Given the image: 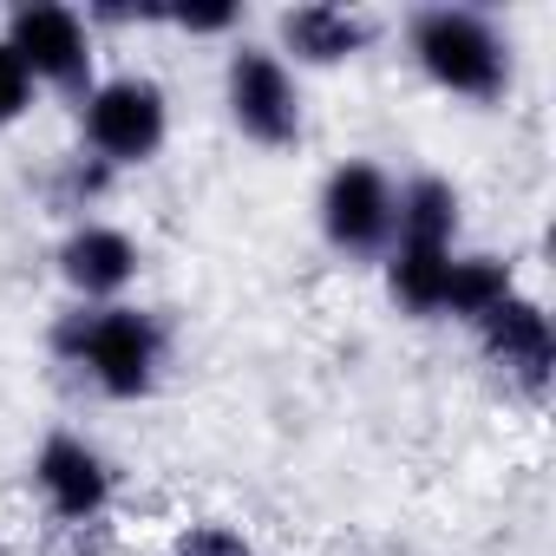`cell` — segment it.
I'll return each mask as SVG.
<instances>
[{"instance_id": "obj_9", "label": "cell", "mask_w": 556, "mask_h": 556, "mask_svg": "<svg viewBox=\"0 0 556 556\" xmlns=\"http://www.w3.org/2000/svg\"><path fill=\"white\" fill-rule=\"evenodd\" d=\"M478 348H484V361L510 380V387H523L530 400H543L549 393V374H556V328H549V315H543V302L536 295H504L478 328Z\"/></svg>"}, {"instance_id": "obj_4", "label": "cell", "mask_w": 556, "mask_h": 556, "mask_svg": "<svg viewBox=\"0 0 556 556\" xmlns=\"http://www.w3.org/2000/svg\"><path fill=\"white\" fill-rule=\"evenodd\" d=\"M223 105L229 125L255 151H295L308 105H302V73L275 53V47H229L223 60Z\"/></svg>"}, {"instance_id": "obj_5", "label": "cell", "mask_w": 556, "mask_h": 556, "mask_svg": "<svg viewBox=\"0 0 556 556\" xmlns=\"http://www.w3.org/2000/svg\"><path fill=\"white\" fill-rule=\"evenodd\" d=\"M0 40L21 53V66L34 73L40 92L86 99L99 86V34L86 27L79 8H60V0H21V8H8Z\"/></svg>"}, {"instance_id": "obj_15", "label": "cell", "mask_w": 556, "mask_h": 556, "mask_svg": "<svg viewBox=\"0 0 556 556\" xmlns=\"http://www.w3.org/2000/svg\"><path fill=\"white\" fill-rule=\"evenodd\" d=\"M164 27L190 34V40H223V34L242 27V8L236 0H216V8H164Z\"/></svg>"}, {"instance_id": "obj_7", "label": "cell", "mask_w": 556, "mask_h": 556, "mask_svg": "<svg viewBox=\"0 0 556 556\" xmlns=\"http://www.w3.org/2000/svg\"><path fill=\"white\" fill-rule=\"evenodd\" d=\"M53 268H60V282H66V295L79 308H105V302H125L131 282L144 275V242L131 229H118V223L86 216V223H73L60 236Z\"/></svg>"}, {"instance_id": "obj_12", "label": "cell", "mask_w": 556, "mask_h": 556, "mask_svg": "<svg viewBox=\"0 0 556 556\" xmlns=\"http://www.w3.org/2000/svg\"><path fill=\"white\" fill-rule=\"evenodd\" d=\"M504 295H517V275L504 255H484V249H452V268H445V295H439V315L445 321H465L478 328Z\"/></svg>"}, {"instance_id": "obj_13", "label": "cell", "mask_w": 556, "mask_h": 556, "mask_svg": "<svg viewBox=\"0 0 556 556\" xmlns=\"http://www.w3.org/2000/svg\"><path fill=\"white\" fill-rule=\"evenodd\" d=\"M445 268H452V249H413V242H393V249L380 255L387 295H393V308L413 315V321H439Z\"/></svg>"}, {"instance_id": "obj_6", "label": "cell", "mask_w": 556, "mask_h": 556, "mask_svg": "<svg viewBox=\"0 0 556 556\" xmlns=\"http://www.w3.org/2000/svg\"><path fill=\"white\" fill-rule=\"evenodd\" d=\"M321 242L348 262H380L393 249V170L374 157H341L315 197Z\"/></svg>"}, {"instance_id": "obj_8", "label": "cell", "mask_w": 556, "mask_h": 556, "mask_svg": "<svg viewBox=\"0 0 556 556\" xmlns=\"http://www.w3.org/2000/svg\"><path fill=\"white\" fill-rule=\"evenodd\" d=\"M27 471H34L40 504H47L60 523H99V517L112 510V497H118L112 458H105L92 439H79V432H47Z\"/></svg>"}, {"instance_id": "obj_1", "label": "cell", "mask_w": 556, "mask_h": 556, "mask_svg": "<svg viewBox=\"0 0 556 556\" xmlns=\"http://www.w3.org/2000/svg\"><path fill=\"white\" fill-rule=\"evenodd\" d=\"M53 354L112 406H131V400H151L157 380H164V354H170V334L151 308H131V302H105V308H73L60 328H53Z\"/></svg>"}, {"instance_id": "obj_11", "label": "cell", "mask_w": 556, "mask_h": 556, "mask_svg": "<svg viewBox=\"0 0 556 556\" xmlns=\"http://www.w3.org/2000/svg\"><path fill=\"white\" fill-rule=\"evenodd\" d=\"M458 229H465V197H458L452 177L419 170V177L393 184V242H413V249H458Z\"/></svg>"}, {"instance_id": "obj_10", "label": "cell", "mask_w": 556, "mask_h": 556, "mask_svg": "<svg viewBox=\"0 0 556 556\" xmlns=\"http://www.w3.org/2000/svg\"><path fill=\"white\" fill-rule=\"evenodd\" d=\"M275 34H282V53L295 73L302 66H348L374 47V21L361 8H328V0H308V8H289L282 21H275Z\"/></svg>"}, {"instance_id": "obj_2", "label": "cell", "mask_w": 556, "mask_h": 556, "mask_svg": "<svg viewBox=\"0 0 556 556\" xmlns=\"http://www.w3.org/2000/svg\"><path fill=\"white\" fill-rule=\"evenodd\" d=\"M406 53L426 73V86L465 105H497L517 79L510 34L484 8H419L406 21Z\"/></svg>"}, {"instance_id": "obj_3", "label": "cell", "mask_w": 556, "mask_h": 556, "mask_svg": "<svg viewBox=\"0 0 556 556\" xmlns=\"http://www.w3.org/2000/svg\"><path fill=\"white\" fill-rule=\"evenodd\" d=\"M86 157L105 170H138L170 144V92L151 73H105L79 99Z\"/></svg>"}, {"instance_id": "obj_16", "label": "cell", "mask_w": 556, "mask_h": 556, "mask_svg": "<svg viewBox=\"0 0 556 556\" xmlns=\"http://www.w3.org/2000/svg\"><path fill=\"white\" fill-rule=\"evenodd\" d=\"M177 556H262L236 523H190L177 536Z\"/></svg>"}, {"instance_id": "obj_14", "label": "cell", "mask_w": 556, "mask_h": 556, "mask_svg": "<svg viewBox=\"0 0 556 556\" xmlns=\"http://www.w3.org/2000/svg\"><path fill=\"white\" fill-rule=\"evenodd\" d=\"M40 105V86H34V73L21 66V53L0 40V131H14L27 112Z\"/></svg>"}]
</instances>
